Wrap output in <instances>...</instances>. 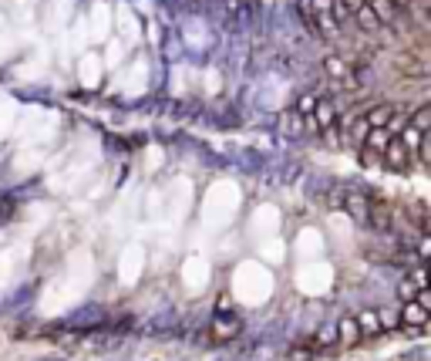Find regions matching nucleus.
<instances>
[{"instance_id":"obj_1","label":"nucleus","mask_w":431,"mask_h":361,"mask_svg":"<svg viewBox=\"0 0 431 361\" xmlns=\"http://www.w3.org/2000/svg\"><path fill=\"white\" fill-rule=\"evenodd\" d=\"M411 149H408L405 142H401V135H394L391 142H388V149L381 152V162H384V169H391V172H408L411 169Z\"/></svg>"},{"instance_id":"obj_2","label":"nucleus","mask_w":431,"mask_h":361,"mask_svg":"<svg viewBox=\"0 0 431 361\" xmlns=\"http://www.w3.org/2000/svg\"><path fill=\"white\" fill-rule=\"evenodd\" d=\"M337 105H334V98H317V105H314V112H310V122L317 125L320 132H330L337 129Z\"/></svg>"},{"instance_id":"obj_3","label":"nucleus","mask_w":431,"mask_h":361,"mask_svg":"<svg viewBox=\"0 0 431 361\" xmlns=\"http://www.w3.org/2000/svg\"><path fill=\"white\" fill-rule=\"evenodd\" d=\"M368 226H374V230L388 233L394 226V209L391 203H384V199H371V209H368Z\"/></svg>"},{"instance_id":"obj_4","label":"nucleus","mask_w":431,"mask_h":361,"mask_svg":"<svg viewBox=\"0 0 431 361\" xmlns=\"http://www.w3.org/2000/svg\"><path fill=\"white\" fill-rule=\"evenodd\" d=\"M394 112H398V105L384 102V105H371V108L361 118L368 122V129H388V122L394 118Z\"/></svg>"},{"instance_id":"obj_5","label":"nucleus","mask_w":431,"mask_h":361,"mask_svg":"<svg viewBox=\"0 0 431 361\" xmlns=\"http://www.w3.org/2000/svg\"><path fill=\"white\" fill-rule=\"evenodd\" d=\"M368 7L374 11V17L381 21V27H391L401 21V7L394 0H368Z\"/></svg>"},{"instance_id":"obj_6","label":"nucleus","mask_w":431,"mask_h":361,"mask_svg":"<svg viewBox=\"0 0 431 361\" xmlns=\"http://www.w3.org/2000/svg\"><path fill=\"white\" fill-rule=\"evenodd\" d=\"M401 324H405V328H415V331H425V324H428V310L421 308L418 300H405Z\"/></svg>"},{"instance_id":"obj_7","label":"nucleus","mask_w":431,"mask_h":361,"mask_svg":"<svg viewBox=\"0 0 431 361\" xmlns=\"http://www.w3.org/2000/svg\"><path fill=\"white\" fill-rule=\"evenodd\" d=\"M344 209L351 213L354 223H368V209H371V199L361 193H347L344 196Z\"/></svg>"},{"instance_id":"obj_8","label":"nucleus","mask_w":431,"mask_h":361,"mask_svg":"<svg viewBox=\"0 0 431 361\" xmlns=\"http://www.w3.org/2000/svg\"><path fill=\"white\" fill-rule=\"evenodd\" d=\"M324 71L330 75V81H334V85H341L344 78L351 75V61H347V58H341V54H327V58H324Z\"/></svg>"},{"instance_id":"obj_9","label":"nucleus","mask_w":431,"mask_h":361,"mask_svg":"<svg viewBox=\"0 0 431 361\" xmlns=\"http://www.w3.org/2000/svg\"><path fill=\"white\" fill-rule=\"evenodd\" d=\"M337 341H344V345H361V341H364L361 328H357V318H344V321L337 324Z\"/></svg>"},{"instance_id":"obj_10","label":"nucleus","mask_w":431,"mask_h":361,"mask_svg":"<svg viewBox=\"0 0 431 361\" xmlns=\"http://www.w3.org/2000/svg\"><path fill=\"white\" fill-rule=\"evenodd\" d=\"M351 21H354L361 31H368V34H378V31H381V21L374 17V11H371L368 4H364V7H357V11L351 14Z\"/></svg>"},{"instance_id":"obj_11","label":"nucleus","mask_w":431,"mask_h":361,"mask_svg":"<svg viewBox=\"0 0 431 361\" xmlns=\"http://www.w3.org/2000/svg\"><path fill=\"white\" fill-rule=\"evenodd\" d=\"M357 328H361V335H364V338H374V335L384 331L381 321H378V310H364V314L357 318Z\"/></svg>"},{"instance_id":"obj_12","label":"nucleus","mask_w":431,"mask_h":361,"mask_svg":"<svg viewBox=\"0 0 431 361\" xmlns=\"http://www.w3.org/2000/svg\"><path fill=\"white\" fill-rule=\"evenodd\" d=\"M391 139H394V135H391L388 129H371V132H368V139H364L361 145H368V149H374V152H384Z\"/></svg>"},{"instance_id":"obj_13","label":"nucleus","mask_w":431,"mask_h":361,"mask_svg":"<svg viewBox=\"0 0 431 361\" xmlns=\"http://www.w3.org/2000/svg\"><path fill=\"white\" fill-rule=\"evenodd\" d=\"M408 125H411V129H418V132H428L431 129V108H428V105H418V108L408 115Z\"/></svg>"},{"instance_id":"obj_14","label":"nucleus","mask_w":431,"mask_h":361,"mask_svg":"<svg viewBox=\"0 0 431 361\" xmlns=\"http://www.w3.org/2000/svg\"><path fill=\"white\" fill-rule=\"evenodd\" d=\"M411 155L418 159V166H421V169H428V166H431V135H428V132L421 135V142L415 145V152H411Z\"/></svg>"},{"instance_id":"obj_15","label":"nucleus","mask_w":431,"mask_h":361,"mask_svg":"<svg viewBox=\"0 0 431 361\" xmlns=\"http://www.w3.org/2000/svg\"><path fill=\"white\" fill-rule=\"evenodd\" d=\"M361 162L368 169H381L384 162H381V152H374V149H368V145H361Z\"/></svg>"},{"instance_id":"obj_16","label":"nucleus","mask_w":431,"mask_h":361,"mask_svg":"<svg viewBox=\"0 0 431 361\" xmlns=\"http://www.w3.org/2000/svg\"><path fill=\"white\" fill-rule=\"evenodd\" d=\"M408 281L418 287V291H425V287H428V271H425V263H418V267L411 271V277H408Z\"/></svg>"},{"instance_id":"obj_17","label":"nucleus","mask_w":431,"mask_h":361,"mask_svg":"<svg viewBox=\"0 0 431 361\" xmlns=\"http://www.w3.org/2000/svg\"><path fill=\"white\" fill-rule=\"evenodd\" d=\"M415 294H418V287L411 284V281H401V284H398V297H401V300H415Z\"/></svg>"},{"instance_id":"obj_18","label":"nucleus","mask_w":431,"mask_h":361,"mask_svg":"<svg viewBox=\"0 0 431 361\" xmlns=\"http://www.w3.org/2000/svg\"><path fill=\"white\" fill-rule=\"evenodd\" d=\"M378 321H381V328H398L401 318H398L394 310H378Z\"/></svg>"},{"instance_id":"obj_19","label":"nucleus","mask_w":431,"mask_h":361,"mask_svg":"<svg viewBox=\"0 0 431 361\" xmlns=\"http://www.w3.org/2000/svg\"><path fill=\"white\" fill-rule=\"evenodd\" d=\"M314 105H317V95H304L300 105H297V115H310V112H314Z\"/></svg>"},{"instance_id":"obj_20","label":"nucleus","mask_w":431,"mask_h":361,"mask_svg":"<svg viewBox=\"0 0 431 361\" xmlns=\"http://www.w3.org/2000/svg\"><path fill=\"white\" fill-rule=\"evenodd\" d=\"M428 257H431V240H428V233H421V240H418V260L425 263Z\"/></svg>"},{"instance_id":"obj_21","label":"nucleus","mask_w":431,"mask_h":361,"mask_svg":"<svg viewBox=\"0 0 431 361\" xmlns=\"http://www.w3.org/2000/svg\"><path fill=\"white\" fill-rule=\"evenodd\" d=\"M344 196H347V189H344V186H334V189H330V206L337 209V206H344Z\"/></svg>"},{"instance_id":"obj_22","label":"nucleus","mask_w":431,"mask_h":361,"mask_svg":"<svg viewBox=\"0 0 431 361\" xmlns=\"http://www.w3.org/2000/svg\"><path fill=\"white\" fill-rule=\"evenodd\" d=\"M314 341H317V345H324V348H327V345H334V341H337V331H330V328H324V331H320V335L314 338Z\"/></svg>"},{"instance_id":"obj_23","label":"nucleus","mask_w":431,"mask_h":361,"mask_svg":"<svg viewBox=\"0 0 431 361\" xmlns=\"http://www.w3.org/2000/svg\"><path fill=\"white\" fill-rule=\"evenodd\" d=\"M415 300H418V304H421L425 310H431V294H428V287H425V291H418V294H415Z\"/></svg>"},{"instance_id":"obj_24","label":"nucleus","mask_w":431,"mask_h":361,"mask_svg":"<svg viewBox=\"0 0 431 361\" xmlns=\"http://www.w3.org/2000/svg\"><path fill=\"white\" fill-rule=\"evenodd\" d=\"M290 361H314V358H310V351H307V348H293Z\"/></svg>"},{"instance_id":"obj_25","label":"nucleus","mask_w":431,"mask_h":361,"mask_svg":"<svg viewBox=\"0 0 431 361\" xmlns=\"http://www.w3.org/2000/svg\"><path fill=\"white\" fill-rule=\"evenodd\" d=\"M341 4H344V7H347L351 14H354L357 7H364V0H341Z\"/></svg>"},{"instance_id":"obj_26","label":"nucleus","mask_w":431,"mask_h":361,"mask_svg":"<svg viewBox=\"0 0 431 361\" xmlns=\"http://www.w3.org/2000/svg\"><path fill=\"white\" fill-rule=\"evenodd\" d=\"M394 4H398L401 11H411V4H415V0H394Z\"/></svg>"},{"instance_id":"obj_27","label":"nucleus","mask_w":431,"mask_h":361,"mask_svg":"<svg viewBox=\"0 0 431 361\" xmlns=\"http://www.w3.org/2000/svg\"><path fill=\"white\" fill-rule=\"evenodd\" d=\"M364 4H368V0H364Z\"/></svg>"}]
</instances>
